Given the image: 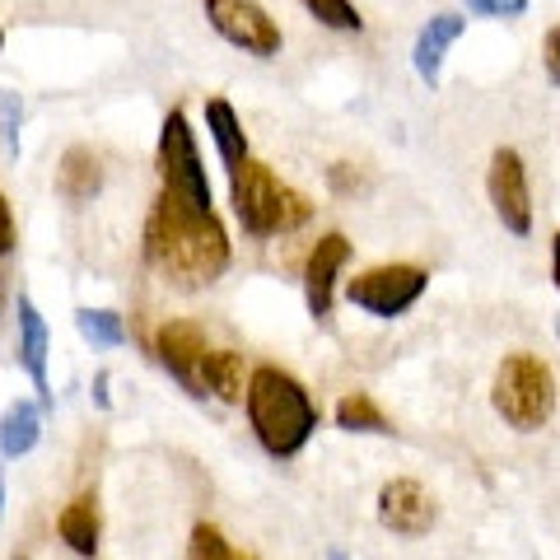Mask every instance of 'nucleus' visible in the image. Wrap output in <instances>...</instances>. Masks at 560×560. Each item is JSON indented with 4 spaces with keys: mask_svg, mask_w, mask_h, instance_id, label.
<instances>
[{
    "mask_svg": "<svg viewBox=\"0 0 560 560\" xmlns=\"http://www.w3.org/2000/svg\"><path fill=\"white\" fill-rule=\"evenodd\" d=\"M140 257L168 290L191 294L215 285L230 271L234 243L215 210H191L160 191L145 215V230H140Z\"/></svg>",
    "mask_w": 560,
    "mask_h": 560,
    "instance_id": "obj_1",
    "label": "nucleus"
},
{
    "mask_svg": "<svg viewBox=\"0 0 560 560\" xmlns=\"http://www.w3.org/2000/svg\"><path fill=\"white\" fill-rule=\"evenodd\" d=\"M243 411H248V430L257 448L276 463H290L308 448V440L323 425V411L313 393L280 364H257L248 374V393H243Z\"/></svg>",
    "mask_w": 560,
    "mask_h": 560,
    "instance_id": "obj_2",
    "label": "nucleus"
},
{
    "mask_svg": "<svg viewBox=\"0 0 560 560\" xmlns=\"http://www.w3.org/2000/svg\"><path fill=\"white\" fill-rule=\"evenodd\" d=\"M230 206L248 238H280L313 220V201L261 160H243L230 168Z\"/></svg>",
    "mask_w": 560,
    "mask_h": 560,
    "instance_id": "obj_3",
    "label": "nucleus"
},
{
    "mask_svg": "<svg viewBox=\"0 0 560 560\" xmlns=\"http://www.w3.org/2000/svg\"><path fill=\"white\" fill-rule=\"evenodd\" d=\"M490 407L514 434H541L560 407L551 364L537 350H510L495 364V378H490Z\"/></svg>",
    "mask_w": 560,
    "mask_h": 560,
    "instance_id": "obj_4",
    "label": "nucleus"
},
{
    "mask_svg": "<svg viewBox=\"0 0 560 560\" xmlns=\"http://www.w3.org/2000/svg\"><path fill=\"white\" fill-rule=\"evenodd\" d=\"M154 168H160V191L191 210H215L206 178V160L191 131V117L183 108H168L160 121V145H154Z\"/></svg>",
    "mask_w": 560,
    "mask_h": 560,
    "instance_id": "obj_5",
    "label": "nucleus"
},
{
    "mask_svg": "<svg viewBox=\"0 0 560 560\" xmlns=\"http://www.w3.org/2000/svg\"><path fill=\"white\" fill-rule=\"evenodd\" d=\"M425 290H430L425 267H416V261H378V267L360 271L355 280H346V304H355L378 323H393L407 318L425 300Z\"/></svg>",
    "mask_w": 560,
    "mask_h": 560,
    "instance_id": "obj_6",
    "label": "nucleus"
},
{
    "mask_svg": "<svg viewBox=\"0 0 560 560\" xmlns=\"http://www.w3.org/2000/svg\"><path fill=\"white\" fill-rule=\"evenodd\" d=\"M206 24L215 28L220 43L238 47L253 61H276L285 51V33L271 20V10L261 0H201Z\"/></svg>",
    "mask_w": 560,
    "mask_h": 560,
    "instance_id": "obj_7",
    "label": "nucleus"
},
{
    "mask_svg": "<svg viewBox=\"0 0 560 560\" xmlns=\"http://www.w3.org/2000/svg\"><path fill=\"white\" fill-rule=\"evenodd\" d=\"M210 331L197 318H164L150 337V355L160 360V370L178 383L187 397L206 401V360H210Z\"/></svg>",
    "mask_w": 560,
    "mask_h": 560,
    "instance_id": "obj_8",
    "label": "nucleus"
},
{
    "mask_svg": "<svg viewBox=\"0 0 560 560\" xmlns=\"http://www.w3.org/2000/svg\"><path fill=\"white\" fill-rule=\"evenodd\" d=\"M486 197H490L495 220L514 238H528L533 234V183H528V164H523V154L514 145H500L495 154H490Z\"/></svg>",
    "mask_w": 560,
    "mask_h": 560,
    "instance_id": "obj_9",
    "label": "nucleus"
},
{
    "mask_svg": "<svg viewBox=\"0 0 560 560\" xmlns=\"http://www.w3.org/2000/svg\"><path fill=\"white\" fill-rule=\"evenodd\" d=\"M374 518H378L383 533H393L401 541H420V537H430L434 523H440V500H434L416 477H393V481L378 486Z\"/></svg>",
    "mask_w": 560,
    "mask_h": 560,
    "instance_id": "obj_10",
    "label": "nucleus"
},
{
    "mask_svg": "<svg viewBox=\"0 0 560 560\" xmlns=\"http://www.w3.org/2000/svg\"><path fill=\"white\" fill-rule=\"evenodd\" d=\"M350 238L341 230L323 234L318 243L308 248L304 257V308L313 323H327L331 308H337V285H341V271L350 267Z\"/></svg>",
    "mask_w": 560,
    "mask_h": 560,
    "instance_id": "obj_11",
    "label": "nucleus"
},
{
    "mask_svg": "<svg viewBox=\"0 0 560 560\" xmlns=\"http://www.w3.org/2000/svg\"><path fill=\"white\" fill-rule=\"evenodd\" d=\"M47 360H51V331L47 318L38 313V304L20 294V370L28 374L33 393H38V407L51 411L57 397H51V378H47Z\"/></svg>",
    "mask_w": 560,
    "mask_h": 560,
    "instance_id": "obj_12",
    "label": "nucleus"
},
{
    "mask_svg": "<svg viewBox=\"0 0 560 560\" xmlns=\"http://www.w3.org/2000/svg\"><path fill=\"white\" fill-rule=\"evenodd\" d=\"M463 33H467V20H463L458 10H440V14H434V20H430L425 28L416 33V47H411V66H416V75L425 80L430 90H434V84H440L448 47L458 43Z\"/></svg>",
    "mask_w": 560,
    "mask_h": 560,
    "instance_id": "obj_13",
    "label": "nucleus"
},
{
    "mask_svg": "<svg viewBox=\"0 0 560 560\" xmlns=\"http://www.w3.org/2000/svg\"><path fill=\"white\" fill-rule=\"evenodd\" d=\"M57 537L66 541L70 556H80V560H94L98 556V547H103V518H98V495H94V490H84V495L61 504Z\"/></svg>",
    "mask_w": 560,
    "mask_h": 560,
    "instance_id": "obj_14",
    "label": "nucleus"
},
{
    "mask_svg": "<svg viewBox=\"0 0 560 560\" xmlns=\"http://www.w3.org/2000/svg\"><path fill=\"white\" fill-rule=\"evenodd\" d=\"M103 191V160L90 145H70L57 164V197L70 206H90Z\"/></svg>",
    "mask_w": 560,
    "mask_h": 560,
    "instance_id": "obj_15",
    "label": "nucleus"
},
{
    "mask_svg": "<svg viewBox=\"0 0 560 560\" xmlns=\"http://www.w3.org/2000/svg\"><path fill=\"white\" fill-rule=\"evenodd\" d=\"M43 416L47 411L38 407V401H28V397L10 401L5 416H0V458L5 463L28 458V453L38 448V440H43Z\"/></svg>",
    "mask_w": 560,
    "mask_h": 560,
    "instance_id": "obj_16",
    "label": "nucleus"
},
{
    "mask_svg": "<svg viewBox=\"0 0 560 560\" xmlns=\"http://www.w3.org/2000/svg\"><path fill=\"white\" fill-rule=\"evenodd\" d=\"M206 131H210V140H215L224 168H238L243 160H253L248 154V131H243V117L234 113L230 98H220V94L206 98Z\"/></svg>",
    "mask_w": 560,
    "mask_h": 560,
    "instance_id": "obj_17",
    "label": "nucleus"
},
{
    "mask_svg": "<svg viewBox=\"0 0 560 560\" xmlns=\"http://www.w3.org/2000/svg\"><path fill=\"white\" fill-rule=\"evenodd\" d=\"M248 360L243 350H230V346H215L206 360V397L215 401H230V407H243V393H248Z\"/></svg>",
    "mask_w": 560,
    "mask_h": 560,
    "instance_id": "obj_18",
    "label": "nucleus"
},
{
    "mask_svg": "<svg viewBox=\"0 0 560 560\" xmlns=\"http://www.w3.org/2000/svg\"><path fill=\"white\" fill-rule=\"evenodd\" d=\"M331 420L346 434H393V420L374 401V393H346L337 401V411H331Z\"/></svg>",
    "mask_w": 560,
    "mask_h": 560,
    "instance_id": "obj_19",
    "label": "nucleus"
},
{
    "mask_svg": "<svg viewBox=\"0 0 560 560\" xmlns=\"http://www.w3.org/2000/svg\"><path fill=\"white\" fill-rule=\"evenodd\" d=\"M75 327L94 350H121L131 337L127 318H121L117 308H75Z\"/></svg>",
    "mask_w": 560,
    "mask_h": 560,
    "instance_id": "obj_20",
    "label": "nucleus"
},
{
    "mask_svg": "<svg viewBox=\"0 0 560 560\" xmlns=\"http://www.w3.org/2000/svg\"><path fill=\"white\" fill-rule=\"evenodd\" d=\"M187 560H257L253 551H238L215 523H197L187 537Z\"/></svg>",
    "mask_w": 560,
    "mask_h": 560,
    "instance_id": "obj_21",
    "label": "nucleus"
},
{
    "mask_svg": "<svg viewBox=\"0 0 560 560\" xmlns=\"http://www.w3.org/2000/svg\"><path fill=\"white\" fill-rule=\"evenodd\" d=\"M304 10L331 33H360L364 28V14H360L355 0H304Z\"/></svg>",
    "mask_w": 560,
    "mask_h": 560,
    "instance_id": "obj_22",
    "label": "nucleus"
},
{
    "mask_svg": "<svg viewBox=\"0 0 560 560\" xmlns=\"http://www.w3.org/2000/svg\"><path fill=\"white\" fill-rule=\"evenodd\" d=\"M463 5L477 20H523L528 14V0H463Z\"/></svg>",
    "mask_w": 560,
    "mask_h": 560,
    "instance_id": "obj_23",
    "label": "nucleus"
},
{
    "mask_svg": "<svg viewBox=\"0 0 560 560\" xmlns=\"http://www.w3.org/2000/svg\"><path fill=\"white\" fill-rule=\"evenodd\" d=\"M20 127H24V103L20 94H0V131H5V145L20 154Z\"/></svg>",
    "mask_w": 560,
    "mask_h": 560,
    "instance_id": "obj_24",
    "label": "nucleus"
},
{
    "mask_svg": "<svg viewBox=\"0 0 560 560\" xmlns=\"http://www.w3.org/2000/svg\"><path fill=\"white\" fill-rule=\"evenodd\" d=\"M541 70H547L551 90H560V24H551L541 33Z\"/></svg>",
    "mask_w": 560,
    "mask_h": 560,
    "instance_id": "obj_25",
    "label": "nucleus"
},
{
    "mask_svg": "<svg viewBox=\"0 0 560 560\" xmlns=\"http://www.w3.org/2000/svg\"><path fill=\"white\" fill-rule=\"evenodd\" d=\"M14 243H20V230H14V210H10L5 197H0V257H10Z\"/></svg>",
    "mask_w": 560,
    "mask_h": 560,
    "instance_id": "obj_26",
    "label": "nucleus"
},
{
    "mask_svg": "<svg viewBox=\"0 0 560 560\" xmlns=\"http://www.w3.org/2000/svg\"><path fill=\"white\" fill-rule=\"evenodd\" d=\"M327 183L337 187V191H360V173H355V164H331L327 168Z\"/></svg>",
    "mask_w": 560,
    "mask_h": 560,
    "instance_id": "obj_27",
    "label": "nucleus"
},
{
    "mask_svg": "<svg viewBox=\"0 0 560 560\" xmlns=\"http://www.w3.org/2000/svg\"><path fill=\"white\" fill-rule=\"evenodd\" d=\"M108 388H113V374H108V370H98L94 383H90V397H94V407H98V411H108V407H113V393H108Z\"/></svg>",
    "mask_w": 560,
    "mask_h": 560,
    "instance_id": "obj_28",
    "label": "nucleus"
},
{
    "mask_svg": "<svg viewBox=\"0 0 560 560\" xmlns=\"http://www.w3.org/2000/svg\"><path fill=\"white\" fill-rule=\"evenodd\" d=\"M551 285L560 290V230L551 234Z\"/></svg>",
    "mask_w": 560,
    "mask_h": 560,
    "instance_id": "obj_29",
    "label": "nucleus"
},
{
    "mask_svg": "<svg viewBox=\"0 0 560 560\" xmlns=\"http://www.w3.org/2000/svg\"><path fill=\"white\" fill-rule=\"evenodd\" d=\"M0 518H5V467H0Z\"/></svg>",
    "mask_w": 560,
    "mask_h": 560,
    "instance_id": "obj_30",
    "label": "nucleus"
},
{
    "mask_svg": "<svg viewBox=\"0 0 560 560\" xmlns=\"http://www.w3.org/2000/svg\"><path fill=\"white\" fill-rule=\"evenodd\" d=\"M327 560H350V556L346 551H327Z\"/></svg>",
    "mask_w": 560,
    "mask_h": 560,
    "instance_id": "obj_31",
    "label": "nucleus"
},
{
    "mask_svg": "<svg viewBox=\"0 0 560 560\" xmlns=\"http://www.w3.org/2000/svg\"><path fill=\"white\" fill-rule=\"evenodd\" d=\"M0 51H5V24H0Z\"/></svg>",
    "mask_w": 560,
    "mask_h": 560,
    "instance_id": "obj_32",
    "label": "nucleus"
},
{
    "mask_svg": "<svg viewBox=\"0 0 560 560\" xmlns=\"http://www.w3.org/2000/svg\"><path fill=\"white\" fill-rule=\"evenodd\" d=\"M556 337H560V313H556Z\"/></svg>",
    "mask_w": 560,
    "mask_h": 560,
    "instance_id": "obj_33",
    "label": "nucleus"
}]
</instances>
